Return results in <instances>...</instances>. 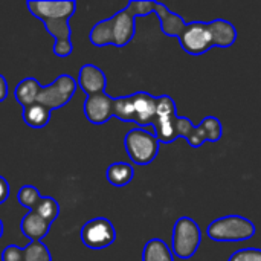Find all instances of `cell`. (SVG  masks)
Listing matches in <instances>:
<instances>
[{"mask_svg":"<svg viewBox=\"0 0 261 261\" xmlns=\"http://www.w3.org/2000/svg\"><path fill=\"white\" fill-rule=\"evenodd\" d=\"M159 139L154 133L147 132L145 128H132L124 138V147L136 165H148L151 164L159 154Z\"/></svg>","mask_w":261,"mask_h":261,"instance_id":"52a82bcc","label":"cell"},{"mask_svg":"<svg viewBox=\"0 0 261 261\" xmlns=\"http://www.w3.org/2000/svg\"><path fill=\"white\" fill-rule=\"evenodd\" d=\"M31 211H34L35 214H38L41 219H44L46 222H49L52 225L60 216V205L54 197H49V196L44 197L43 196Z\"/></svg>","mask_w":261,"mask_h":261,"instance_id":"7402d4cb","label":"cell"},{"mask_svg":"<svg viewBox=\"0 0 261 261\" xmlns=\"http://www.w3.org/2000/svg\"><path fill=\"white\" fill-rule=\"evenodd\" d=\"M135 20H136L135 15L125 6L115 15L98 21L90 29L89 40L96 47H104L109 44L116 47H124L133 40L136 34Z\"/></svg>","mask_w":261,"mask_h":261,"instance_id":"7a4b0ae2","label":"cell"},{"mask_svg":"<svg viewBox=\"0 0 261 261\" xmlns=\"http://www.w3.org/2000/svg\"><path fill=\"white\" fill-rule=\"evenodd\" d=\"M182 49L190 55H203L213 47L208 23L205 21H191L187 23L182 34L177 37Z\"/></svg>","mask_w":261,"mask_h":261,"instance_id":"8fae6325","label":"cell"},{"mask_svg":"<svg viewBox=\"0 0 261 261\" xmlns=\"http://www.w3.org/2000/svg\"><path fill=\"white\" fill-rule=\"evenodd\" d=\"M176 136L184 138L193 148L202 147L203 142H217L223 136V125L219 118L206 116L200 125H193L190 118L177 116L176 118Z\"/></svg>","mask_w":261,"mask_h":261,"instance_id":"5b68a950","label":"cell"},{"mask_svg":"<svg viewBox=\"0 0 261 261\" xmlns=\"http://www.w3.org/2000/svg\"><path fill=\"white\" fill-rule=\"evenodd\" d=\"M156 118L153 121L154 135L162 144H170L177 139L176 136V118L177 107L170 95H161L156 98Z\"/></svg>","mask_w":261,"mask_h":261,"instance_id":"ba28073f","label":"cell"},{"mask_svg":"<svg viewBox=\"0 0 261 261\" xmlns=\"http://www.w3.org/2000/svg\"><path fill=\"white\" fill-rule=\"evenodd\" d=\"M127 9L136 17H145L151 12H154V2L150 0H132L127 5Z\"/></svg>","mask_w":261,"mask_h":261,"instance_id":"cb8c5ba5","label":"cell"},{"mask_svg":"<svg viewBox=\"0 0 261 261\" xmlns=\"http://www.w3.org/2000/svg\"><path fill=\"white\" fill-rule=\"evenodd\" d=\"M202 243L200 226L191 217H180L176 220L171 236V252L180 260H190L196 255Z\"/></svg>","mask_w":261,"mask_h":261,"instance_id":"8992f818","label":"cell"},{"mask_svg":"<svg viewBox=\"0 0 261 261\" xmlns=\"http://www.w3.org/2000/svg\"><path fill=\"white\" fill-rule=\"evenodd\" d=\"M6 98H8V81L0 73V102H3Z\"/></svg>","mask_w":261,"mask_h":261,"instance_id":"4316f807","label":"cell"},{"mask_svg":"<svg viewBox=\"0 0 261 261\" xmlns=\"http://www.w3.org/2000/svg\"><path fill=\"white\" fill-rule=\"evenodd\" d=\"M228 261H261V249L245 248L236 251Z\"/></svg>","mask_w":261,"mask_h":261,"instance_id":"d4e9b609","label":"cell"},{"mask_svg":"<svg viewBox=\"0 0 261 261\" xmlns=\"http://www.w3.org/2000/svg\"><path fill=\"white\" fill-rule=\"evenodd\" d=\"M41 197H43V196L40 194V191H38L35 187H32V185H23V187L18 190V193H17V200H18V203H20L21 206L28 208L29 211L37 205V202H38Z\"/></svg>","mask_w":261,"mask_h":261,"instance_id":"603a6c76","label":"cell"},{"mask_svg":"<svg viewBox=\"0 0 261 261\" xmlns=\"http://www.w3.org/2000/svg\"><path fill=\"white\" fill-rule=\"evenodd\" d=\"M208 29L213 47H231L237 40L236 26L225 18H216L213 21H208Z\"/></svg>","mask_w":261,"mask_h":261,"instance_id":"9a60e30c","label":"cell"},{"mask_svg":"<svg viewBox=\"0 0 261 261\" xmlns=\"http://www.w3.org/2000/svg\"><path fill=\"white\" fill-rule=\"evenodd\" d=\"M78 87H81V90L87 95H98L102 93L106 90L107 86V78L106 73L95 64H84L80 67L78 72Z\"/></svg>","mask_w":261,"mask_h":261,"instance_id":"5bb4252c","label":"cell"},{"mask_svg":"<svg viewBox=\"0 0 261 261\" xmlns=\"http://www.w3.org/2000/svg\"><path fill=\"white\" fill-rule=\"evenodd\" d=\"M255 225L243 216H225L211 222L206 228V236L213 242L236 243L245 242L255 236Z\"/></svg>","mask_w":261,"mask_h":261,"instance_id":"277c9868","label":"cell"},{"mask_svg":"<svg viewBox=\"0 0 261 261\" xmlns=\"http://www.w3.org/2000/svg\"><path fill=\"white\" fill-rule=\"evenodd\" d=\"M81 242L89 249H106L116 240V231L112 222L106 217H95L86 222L80 231Z\"/></svg>","mask_w":261,"mask_h":261,"instance_id":"30bf717a","label":"cell"},{"mask_svg":"<svg viewBox=\"0 0 261 261\" xmlns=\"http://www.w3.org/2000/svg\"><path fill=\"white\" fill-rule=\"evenodd\" d=\"M2 236H3V223L0 220V239H2Z\"/></svg>","mask_w":261,"mask_h":261,"instance_id":"83f0119b","label":"cell"},{"mask_svg":"<svg viewBox=\"0 0 261 261\" xmlns=\"http://www.w3.org/2000/svg\"><path fill=\"white\" fill-rule=\"evenodd\" d=\"M113 102L115 98H112L106 92L87 96L83 106L84 116L89 122L95 125H102L113 116Z\"/></svg>","mask_w":261,"mask_h":261,"instance_id":"7c38bea8","label":"cell"},{"mask_svg":"<svg viewBox=\"0 0 261 261\" xmlns=\"http://www.w3.org/2000/svg\"><path fill=\"white\" fill-rule=\"evenodd\" d=\"M154 14L159 18L161 31L168 37H179L182 34V31L185 29V26H187L182 15H179L176 12H171L161 2H154Z\"/></svg>","mask_w":261,"mask_h":261,"instance_id":"2e32d148","label":"cell"},{"mask_svg":"<svg viewBox=\"0 0 261 261\" xmlns=\"http://www.w3.org/2000/svg\"><path fill=\"white\" fill-rule=\"evenodd\" d=\"M106 177L110 185H113L116 188H122L133 180L135 170L127 162H113L112 165H109V168L106 171Z\"/></svg>","mask_w":261,"mask_h":261,"instance_id":"ffe728a7","label":"cell"},{"mask_svg":"<svg viewBox=\"0 0 261 261\" xmlns=\"http://www.w3.org/2000/svg\"><path fill=\"white\" fill-rule=\"evenodd\" d=\"M50 226L52 225L49 222L41 219L34 211H29L20 222V229L23 236H26L31 242H41V239L49 234Z\"/></svg>","mask_w":261,"mask_h":261,"instance_id":"e0dca14e","label":"cell"},{"mask_svg":"<svg viewBox=\"0 0 261 261\" xmlns=\"http://www.w3.org/2000/svg\"><path fill=\"white\" fill-rule=\"evenodd\" d=\"M26 6L35 18L43 21L44 29L54 37V54L60 58L69 57L73 50L72 29L69 18L76 11V2L73 0H28Z\"/></svg>","mask_w":261,"mask_h":261,"instance_id":"6da1fadb","label":"cell"},{"mask_svg":"<svg viewBox=\"0 0 261 261\" xmlns=\"http://www.w3.org/2000/svg\"><path fill=\"white\" fill-rule=\"evenodd\" d=\"M9 184H8V180L3 177V176H0V205L2 203H5L6 200H8V197H9Z\"/></svg>","mask_w":261,"mask_h":261,"instance_id":"484cf974","label":"cell"},{"mask_svg":"<svg viewBox=\"0 0 261 261\" xmlns=\"http://www.w3.org/2000/svg\"><path fill=\"white\" fill-rule=\"evenodd\" d=\"M76 87H78V83L75 78H72L70 75H66V73L60 75L50 84L41 87L37 102L46 106L50 110L64 107L75 95Z\"/></svg>","mask_w":261,"mask_h":261,"instance_id":"9c48e42d","label":"cell"},{"mask_svg":"<svg viewBox=\"0 0 261 261\" xmlns=\"http://www.w3.org/2000/svg\"><path fill=\"white\" fill-rule=\"evenodd\" d=\"M142 261H174L168 245L161 239H151L145 243Z\"/></svg>","mask_w":261,"mask_h":261,"instance_id":"44dd1931","label":"cell"},{"mask_svg":"<svg viewBox=\"0 0 261 261\" xmlns=\"http://www.w3.org/2000/svg\"><path fill=\"white\" fill-rule=\"evenodd\" d=\"M156 96L148 92H135L128 96L115 98L113 116L124 122H135L139 128L153 125L156 118Z\"/></svg>","mask_w":261,"mask_h":261,"instance_id":"3957f363","label":"cell"},{"mask_svg":"<svg viewBox=\"0 0 261 261\" xmlns=\"http://www.w3.org/2000/svg\"><path fill=\"white\" fill-rule=\"evenodd\" d=\"M41 84L38 80L29 76V78H24L21 80L17 86H15V90H14V96L17 99V102L24 109L34 102H37V98H38V93L41 90Z\"/></svg>","mask_w":261,"mask_h":261,"instance_id":"ac0fdd59","label":"cell"},{"mask_svg":"<svg viewBox=\"0 0 261 261\" xmlns=\"http://www.w3.org/2000/svg\"><path fill=\"white\" fill-rule=\"evenodd\" d=\"M21 116H23V121H24V124L28 127H31V128H43L50 122L52 110L47 109L46 106L40 104V102H34V104L23 109Z\"/></svg>","mask_w":261,"mask_h":261,"instance_id":"d6986e66","label":"cell"},{"mask_svg":"<svg viewBox=\"0 0 261 261\" xmlns=\"http://www.w3.org/2000/svg\"><path fill=\"white\" fill-rule=\"evenodd\" d=\"M0 258L2 261H52V254L41 242H31L24 248L6 246Z\"/></svg>","mask_w":261,"mask_h":261,"instance_id":"4fadbf2b","label":"cell"}]
</instances>
